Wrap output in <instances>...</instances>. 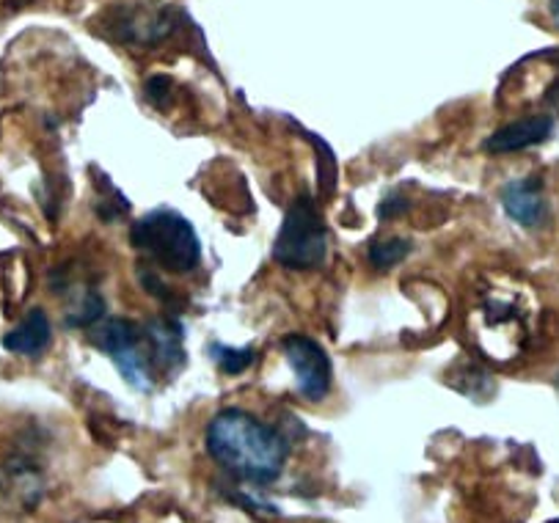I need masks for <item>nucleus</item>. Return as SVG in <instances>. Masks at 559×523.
<instances>
[{
	"instance_id": "f257e3e1",
	"label": "nucleus",
	"mask_w": 559,
	"mask_h": 523,
	"mask_svg": "<svg viewBox=\"0 0 559 523\" xmlns=\"http://www.w3.org/2000/svg\"><path fill=\"white\" fill-rule=\"evenodd\" d=\"M207 452L218 466L254 485H267L282 477L289 443L276 427L265 425L246 411L226 408L210 419Z\"/></svg>"
},
{
	"instance_id": "f03ea898",
	"label": "nucleus",
	"mask_w": 559,
	"mask_h": 523,
	"mask_svg": "<svg viewBox=\"0 0 559 523\" xmlns=\"http://www.w3.org/2000/svg\"><path fill=\"white\" fill-rule=\"evenodd\" d=\"M474 336L485 356L508 361L526 347V336L532 334V309L519 289H488L474 309Z\"/></svg>"
},
{
	"instance_id": "7ed1b4c3",
	"label": "nucleus",
	"mask_w": 559,
	"mask_h": 523,
	"mask_svg": "<svg viewBox=\"0 0 559 523\" xmlns=\"http://www.w3.org/2000/svg\"><path fill=\"white\" fill-rule=\"evenodd\" d=\"M130 240L152 265L168 273H191L202 262V242L197 229L177 210L160 207L135 221Z\"/></svg>"
},
{
	"instance_id": "20e7f679",
	"label": "nucleus",
	"mask_w": 559,
	"mask_h": 523,
	"mask_svg": "<svg viewBox=\"0 0 559 523\" xmlns=\"http://www.w3.org/2000/svg\"><path fill=\"white\" fill-rule=\"evenodd\" d=\"M273 259L287 271H318L329 259V226L309 195H298L282 221Z\"/></svg>"
},
{
	"instance_id": "39448f33",
	"label": "nucleus",
	"mask_w": 559,
	"mask_h": 523,
	"mask_svg": "<svg viewBox=\"0 0 559 523\" xmlns=\"http://www.w3.org/2000/svg\"><path fill=\"white\" fill-rule=\"evenodd\" d=\"M92 342L114 361L121 378L128 380L133 389H152V364L141 325H135L133 320H124V317H110L103 325H97V331L92 334Z\"/></svg>"
},
{
	"instance_id": "423d86ee",
	"label": "nucleus",
	"mask_w": 559,
	"mask_h": 523,
	"mask_svg": "<svg viewBox=\"0 0 559 523\" xmlns=\"http://www.w3.org/2000/svg\"><path fill=\"white\" fill-rule=\"evenodd\" d=\"M282 353L293 369L300 397L309 400V403H320V400L329 397L331 383H334V364H331V356L323 350V345H318L312 336L289 334L284 336Z\"/></svg>"
},
{
	"instance_id": "0eeeda50",
	"label": "nucleus",
	"mask_w": 559,
	"mask_h": 523,
	"mask_svg": "<svg viewBox=\"0 0 559 523\" xmlns=\"http://www.w3.org/2000/svg\"><path fill=\"white\" fill-rule=\"evenodd\" d=\"M554 130H557L554 116H526V119H515L510 124L499 127L483 146L490 155H513V152H524L532 150V146L546 144L554 135Z\"/></svg>"
},
{
	"instance_id": "6e6552de",
	"label": "nucleus",
	"mask_w": 559,
	"mask_h": 523,
	"mask_svg": "<svg viewBox=\"0 0 559 523\" xmlns=\"http://www.w3.org/2000/svg\"><path fill=\"white\" fill-rule=\"evenodd\" d=\"M502 207L513 224L524 229H535L548 218L546 188L540 177H521L510 179L502 188Z\"/></svg>"
},
{
	"instance_id": "1a4fd4ad",
	"label": "nucleus",
	"mask_w": 559,
	"mask_h": 523,
	"mask_svg": "<svg viewBox=\"0 0 559 523\" xmlns=\"http://www.w3.org/2000/svg\"><path fill=\"white\" fill-rule=\"evenodd\" d=\"M144 340L152 367H160L166 369V372H177V369L182 367V331H179L177 322L168 320V317L150 320L144 325Z\"/></svg>"
},
{
	"instance_id": "9d476101",
	"label": "nucleus",
	"mask_w": 559,
	"mask_h": 523,
	"mask_svg": "<svg viewBox=\"0 0 559 523\" xmlns=\"http://www.w3.org/2000/svg\"><path fill=\"white\" fill-rule=\"evenodd\" d=\"M52 342L50 317L41 309H31L23 320L3 336V347L17 356H41Z\"/></svg>"
},
{
	"instance_id": "9b49d317",
	"label": "nucleus",
	"mask_w": 559,
	"mask_h": 523,
	"mask_svg": "<svg viewBox=\"0 0 559 523\" xmlns=\"http://www.w3.org/2000/svg\"><path fill=\"white\" fill-rule=\"evenodd\" d=\"M411 242L403 240V237H386V240H376L369 246V265L376 268V271H392L403 262L405 257L411 253Z\"/></svg>"
},
{
	"instance_id": "f8f14e48",
	"label": "nucleus",
	"mask_w": 559,
	"mask_h": 523,
	"mask_svg": "<svg viewBox=\"0 0 559 523\" xmlns=\"http://www.w3.org/2000/svg\"><path fill=\"white\" fill-rule=\"evenodd\" d=\"M213 361L224 375H242L251 364H254V347H226L213 345Z\"/></svg>"
},
{
	"instance_id": "ddd939ff",
	"label": "nucleus",
	"mask_w": 559,
	"mask_h": 523,
	"mask_svg": "<svg viewBox=\"0 0 559 523\" xmlns=\"http://www.w3.org/2000/svg\"><path fill=\"white\" fill-rule=\"evenodd\" d=\"M168 94H171V78L168 75H152L150 81H146V97L155 105L166 103Z\"/></svg>"
},
{
	"instance_id": "4468645a",
	"label": "nucleus",
	"mask_w": 559,
	"mask_h": 523,
	"mask_svg": "<svg viewBox=\"0 0 559 523\" xmlns=\"http://www.w3.org/2000/svg\"><path fill=\"white\" fill-rule=\"evenodd\" d=\"M548 14H551L554 25L559 28V0H548Z\"/></svg>"
},
{
	"instance_id": "2eb2a0df",
	"label": "nucleus",
	"mask_w": 559,
	"mask_h": 523,
	"mask_svg": "<svg viewBox=\"0 0 559 523\" xmlns=\"http://www.w3.org/2000/svg\"><path fill=\"white\" fill-rule=\"evenodd\" d=\"M554 523H559V521H554Z\"/></svg>"
}]
</instances>
